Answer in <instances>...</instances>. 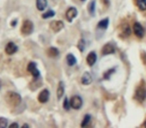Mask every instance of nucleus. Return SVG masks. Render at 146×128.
I'll return each instance as SVG.
<instances>
[{
	"label": "nucleus",
	"instance_id": "nucleus-6",
	"mask_svg": "<svg viewBox=\"0 0 146 128\" xmlns=\"http://www.w3.org/2000/svg\"><path fill=\"white\" fill-rule=\"evenodd\" d=\"M133 32L135 34L136 37L138 38H143L144 34H145V31H144V28L139 22H135L133 25Z\"/></svg>",
	"mask_w": 146,
	"mask_h": 128
},
{
	"label": "nucleus",
	"instance_id": "nucleus-5",
	"mask_svg": "<svg viewBox=\"0 0 146 128\" xmlns=\"http://www.w3.org/2000/svg\"><path fill=\"white\" fill-rule=\"evenodd\" d=\"M27 71L31 74L34 78H39L40 77V72H39L38 68L36 66V63L30 62L27 66Z\"/></svg>",
	"mask_w": 146,
	"mask_h": 128
},
{
	"label": "nucleus",
	"instance_id": "nucleus-11",
	"mask_svg": "<svg viewBox=\"0 0 146 128\" xmlns=\"http://www.w3.org/2000/svg\"><path fill=\"white\" fill-rule=\"evenodd\" d=\"M49 96H50V93H49L48 90L43 89L38 95V101L40 102V103H46L49 100Z\"/></svg>",
	"mask_w": 146,
	"mask_h": 128
},
{
	"label": "nucleus",
	"instance_id": "nucleus-26",
	"mask_svg": "<svg viewBox=\"0 0 146 128\" xmlns=\"http://www.w3.org/2000/svg\"><path fill=\"white\" fill-rule=\"evenodd\" d=\"M8 126V121H7L6 118L1 117L0 118V128H5Z\"/></svg>",
	"mask_w": 146,
	"mask_h": 128
},
{
	"label": "nucleus",
	"instance_id": "nucleus-24",
	"mask_svg": "<svg viewBox=\"0 0 146 128\" xmlns=\"http://www.w3.org/2000/svg\"><path fill=\"white\" fill-rule=\"evenodd\" d=\"M55 15V12L53 10H48V11H46L45 13H43L42 14V18L43 19H48V18H51V17H53Z\"/></svg>",
	"mask_w": 146,
	"mask_h": 128
},
{
	"label": "nucleus",
	"instance_id": "nucleus-13",
	"mask_svg": "<svg viewBox=\"0 0 146 128\" xmlns=\"http://www.w3.org/2000/svg\"><path fill=\"white\" fill-rule=\"evenodd\" d=\"M92 81H93V77H92L91 74L89 72H84L81 77V83L83 85H89V84L92 83Z\"/></svg>",
	"mask_w": 146,
	"mask_h": 128
},
{
	"label": "nucleus",
	"instance_id": "nucleus-1",
	"mask_svg": "<svg viewBox=\"0 0 146 128\" xmlns=\"http://www.w3.org/2000/svg\"><path fill=\"white\" fill-rule=\"evenodd\" d=\"M134 98H135V100H137L139 103L144 102V100L146 99V85L144 84V82H141L140 85L136 88Z\"/></svg>",
	"mask_w": 146,
	"mask_h": 128
},
{
	"label": "nucleus",
	"instance_id": "nucleus-28",
	"mask_svg": "<svg viewBox=\"0 0 146 128\" xmlns=\"http://www.w3.org/2000/svg\"><path fill=\"white\" fill-rule=\"evenodd\" d=\"M17 21H18V20H17V19H14V20H12V21H11V26H12V27H14L15 25H16Z\"/></svg>",
	"mask_w": 146,
	"mask_h": 128
},
{
	"label": "nucleus",
	"instance_id": "nucleus-15",
	"mask_svg": "<svg viewBox=\"0 0 146 128\" xmlns=\"http://www.w3.org/2000/svg\"><path fill=\"white\" fill-rule=\"evenodd\" d=\"M108 25H109V19L108 18L102 19V20H100L99 22L97 23V27L99 29H101V30H106Z\"/></svg>",
	"mask_w": 146,
	"mask_h": 128
},
{
	"label": "nucleus",
	"instance_id": "nucleus-20",
	"mask_svg": "<svg viewBox=\"0 0 146 128\" xmlns=\"http://www.w3.org/2000/svg\"><path fill=\"white\" fill-rule=\"evenodd\" d=\"M47 53H48V55L50 57H56L59 55L58 49L55 48V47H50V48L48 49V51H47Z\"/></svg>",
	"mask_w": 146,
	"mask_h": 128
},
{
	"label": "nucleus",
	"instance_id": "nucleus-4",
	"mask_svg": "<svg viewBox=\"0 0 146 128\" xmlns=\"http://www.w3.org/2000/svg\"><path fill=\"white\" fill-rule=\"evenodd\" d=\"M69 102H70L71 108H73V109H75V110L80 109V108L82 107V104H83V100H82V98L80 97L79 95L72 96L71 99L69 100Z\"/></svg>",
	"mask_w": 146,
	"mask_h": 128
},
{
	"label": "nucleus",
	"instance_id": "nucleus-32",
	"mask_svg": "<svg viewBox=\"0 0 146 128\" xmlns=\"http://www.w3.org/2000/svg\"><path fill=\"white\" fill-rule=\"evenodd\" d=\"M81 1H82V2H84V1H85V0H81Z\"/></svg>",
	"mask_w": 146,
	"mask_h": 128
},
{
	"label": "nucleus",
	"instance_id": "nucleus-2",
	"mask_svg": "<svg viewBox=\"0 0 146 128\" xmlns=\"http://www.w3.org/2000/svg\"><path fill=\"white\" fill-rule=\"evenodd\" d=\"M6 101L8 102V103H10L11 105H18V104L21 103V96L19 95L18 93H16V92H7L6 94Z\"/></svg>",
	"mask_w": 146,
	"mask_h": 128
},
{
	"label": "nucleus",
	"instance_id": "nucleus-16",
	"mask_svg": "<svg viewBox=\"0 0 146 128\" xmlns=\"http://www.w3.org/2000/svg\"><path fill=\"white\" fill-rule=\"evenodd\" d=\"M66 62H67V64H68V66H74L76 63H77V60H76L74 55L69 53L66 56Z\"/></svg>",
	"mask_w": 146,
	"mask_h": 128
},
{
	"label": "nucleus",
	"instance_id": "nucleus-29",
	"mask_svg": "<svg viewBox=\"0 0 146 128\" xmlns=\"http://www.w3.org/2000/svg\"><path fill=\"white\" fill-rule=\"evenodd\" d=\"M9 126H10V127H18V123H12V124H10V125H9Z\"/></svg>",
	"mask_w": 146,
	"mask_h": 128
},
{
	"label": "nucleus",
	"instance_id": "nucleus-25",
	"mask_svg": "<svg viewBox=\"0 0 146 128\" xmlns=\"http://www.w3.org/2000/svg\"><path fill=\"white\" fill-rule=\"evenodd\" d=\"M88 11L91 15H94V12H95V1L94 0H92L88 5Z\"/></svg>",
	"mask_w": 146,
	"mask_h": 128
},
{
	"label": "nucleus",
	"instance_id": "nucleus-27",
	"mask_svg": "<svg viewBox=\"0 0 146 128\" xmlns=\"http://www.w3.org/2000/svg\"><path fill=\"white\" fill-rule=\"evenodd\" d=\"M63 108H64L65 110H67V111H68V110L71 108L70 102H69V99H68L67 97H65L64 101H63Z\"/></svg>",
	"mask_w": 146,
	"mask_h": 128
},
{
	"label": "nucleus",
	"instance_id": "nucleus-18",
	"mask_svg": "<svg viewBox=\"0 0 146 128\" xmlns=\"http://www.w3.org/2000/svg\"><path fill=\"white\" fill-rule=\"evenodd\" d=\"M130 34H131V29H130L129 25L124 24L123 27H122V36L128 37V36H130Z\"/></svg>",
	"mask_w": 146,
	"mask_h": 128
},
{
	"label": "nucleus",
	"instance_id": "nucleus-8",
	"mask_svg": "<svg viewBox=\"0 0 146 128\" xmlns=\"http://www.w3.org/2000/svg\"><path fill=\"white\" fill-rule=\"evenodd\" d=\"M115 53V46L112 43H106L103 47H102L101 54L102 55H110Z\"/></svg>",
	"mask_w": 146,
	"mask_h": 128
},
{
	"label": "nucleus",
	"instance_id": "nucleus-3",
	"mask_svg": "<svg viewBox=\"0 0 146 128\" xmlns=\"http://www.w3.org/2000/svg\"><path fill=\"white\" fill-rule=\"evenodd\" d=\"M34 30V25H33V22L31 20H25L23 22L22 26H21V33L24 36H28Z\"/></svg>",
	"mask_w": 146,
	"mask_h": 128
},
{
	"label": "nucleus",
	"instance_id": "nucleus-17",
	"mask_svg": "<svg viewBox=\"0 0 146 128\" xmlns=\"http://www.w3.org/2000/svg\"><path fill=\"white\" fill-rule=\"evenodd\" d=\"M47 7V0H36V8L39 11L45 10Z\"/></svg>",
	"mask_w": 146,
	"mask_h": 128
},
{
	"label": "nucleus",
	"instance_id": "nucleus-19",
	"mask_svg": "<svg viewBox=\"0 0 146 128\" xmlns=\"http://www.w3.org/2000/svg\"><path fill=\"white\" fill-rule=\"evenodd\" d=\"M136 5L141 11L146 10V0H136Z\"/></svg>",
	"mask_w": 146,
	"mask_h": 128
},
{
	"label": "nucleus",
	"instance_id": "nucleus-21",
	"mask_svg": "<svg viewBox=\"0 0 146 128\" xmlns=\"http://www.w3.org/2000/svg\"><path fill=\"white\" fill-rule=\"evenodd\" d=\"M90 120H91V116H90L89 114H86L81 122V127H86V126L90 123Z\"/></svg>",
	"mask_w": 146,
	"mask_h": 128
},
{
	"label": "nucleus",
	"instance_id": "nucleus-10",
	"mask_svg": "<svg viewBox=\"0 0 146 128\" xmlns=\"http://www.w3.org/2000/svg\"><path fill=\"white\" fill-rule=\"evenodd\" d=\"M50 28L52 29L54 32H59L64 28V23L61 20H55L50 23Z\"/></svg>",
	"mask_w": 146,
	"mask_h": 128
},
{
	"label": "nucleus",
	"instance_id": "nucleus-12",
	"mask_svg": "<svg viewBox=\"0 0 146 128\" xmlns=\"http://www.w3.org/2000/svg\"><path fill=\"white\" fill-rule=\"evenodd\" d=\"M96 60H97V55H96V53L94 52V51L90 52L89 54L87 55V57H86V62H87V64L90 67H92V66L95 64Z\"/></svg>",
	"mask_w": 146,
	"mask_h": 128
},
{
	"label": "nucleus",
	"instance_id": "nucleus-9",
	"mask_svg": "<svg viewBox=\"0 0 146 128\" xmlns=\"http://www.w3.org/2000/svg\"><path fill=\"white\" fill-rule=\"evenodd\" d=\"M17 50H18V47H17V45L13 42L7 43L6 46H5V53H6L7 55L15 54V53L17 52Z\"/></svg>",
	"mask_w": 146,
	"mask_h": 128
},
{
	"label": "nucleus",
	"instance_id": "nucleus-30",
	"mask_svg": "<svg viewBox=\"0 0 146 128\" xmlns=\"http://www.w3.org/2000/svg\"><path fill=\"white\" fill-rule=\"evenodd\" d=\"M22 127H23V128H25V127H29V125H28V124H24V125H23Z\"/></svg>",
	"mask_w": 146,
	"mask_h": 128
},
{
	"label": "nucleus",
	"instance_id": "nucleus-31",
	"mask_svg": "<svg viewBox=\"0 0 146 128\" xmlns=\"http://www.w3.org/2000/svg\"><path fill=\"white\" fill-rule=\"evenodd\" d=\"M143 125H144V126H145V127H146V121L144 122V124H143Z\"/></svg>",
	"mask_w": 146,
	"mask_h": 128
},
{
	"label": "nucleus",
	"instance_id": "nucleus-23",
	"mask_svg": "<svg viewBox=\"0 0 146 128\" xmlns=\"http://www.w3.org/2000/svg\"><path fill=\"white\" fill-rule=\"evenodd\" d=\"M115 72V68H111V69L107 70V71L105 72V73L103 74V78L105 80H109L110 79V76L112 75V74Z\"/></svg>",
	"mask_w": 146,
	"mask_h": 128
},
{
	"label": "nucleus",
	"instance_id": "nucleus-14",
	"mask_svg": "<svg viewBox=\"0 0 146 128\" xmlns=\"http://www.w3.org/2000/svg\"><path fill=\"white\" fill-rule=\"evenodd\" d=\"M64 91H65V85L63 81H59L58 86H57V91H56V95H57V99H61L62 96L64 95Z\"/></svg>",
	"mask_w": 146,
	"mask_h": 128
},
{
	"label": "nucleus",
	"instance_id": "nucleus-22",
	"mask_svg": "<svg viewBox=\"0 0 146 128\" xmlns=\"http://www.w3.org/2000/svg\"><path fill=\"white\" fill-rule=\"evenodd\" d=\"M85 46H86V43H85V40H84L83 38H81L79 40V42H78V49H79L80 52H83L84 50H85Z\"/></svg>",
	"mask_w": 146,
	"mask_h": 128
},
{
	"label": "nucleus",
	"instance_id": "nucleus-7",
	"mask_svg": "<svg viewBox=\"0 0 146 128\" xmlns=\"http://www.w3.org/2000/svg\"><path fill=\"white\" fill-rule=\"evenodd\" d=\"M78 14V11L75 7H69L66 10V13H65V17H66L67 21L68 22H72L73 19L75 18Z\"/></svg>",
	"mask_w": 146,
	"mask_h": 128
}]
</instances>
